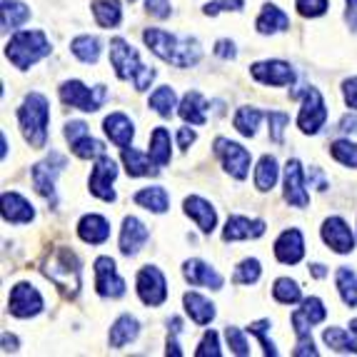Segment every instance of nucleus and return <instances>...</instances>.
<instances>
[{
	"mask_svg": "<svg viewBox=\"0 0 357 357\" xmlns=\"http://www.w3.org/2000/svg\"><path fill=\"white\" fill-rule=\"evenodd\" d=\"M143 40L158 58L175 68H195L203 58L200 43L190 36H175L160 28H148L143 33Z\"/></svg>",
	"mask_w": 357,
	"mask_h": 357,
	"instance_id": "1",
	"label": "nucleus"
},
{
	"mask_svg": "<svg viewBox=\"0 0 357 357\" xmlns=\"http://www.w3.org/2000/svg\"><path fill=\"white\" fill-rule=\"evenodd\" d=\"M43 275L58 287L68 300H75L83 287V268L80 260L70 248H55L45 260H43Z\"/></svg>",
	"mask_w": 357,
	"mask_h": 357,
	"instance_id": "2",
	"label": "nucleus"
},
{
	"mask_svg": "<svg viewBox=\"0 0 357 357\" xmlns=\"http://www.w3.org/2000/svg\"><path fill=\"white\" fill-rule=\"evenodd\" d=\"M18 126L30 148H45L50 126V102L43 93H28L18 107Z\"/></svg>",
	"mask_w": 357,
	"mask_h": 357,
	"instance_id": "3",
	"label": "nucleus"
},
{
	"mask_svg": "<svg viewBox=\"0 0 357 357\" xmlns=\"http://www.w3.org/2000/svg\"><path fill=\"white\" fill-rule=\"evenodd\" d=\"M110 63L120 80H132L135 90H148L155 80V70L140 63V55L126 38H113L110 40Z\"/></svg>",
	"mask_w": 357,
	"mask_h": 357,
	"instance_id": "4",
	"label": "nucleus"
},
{
	"mask_svg": "<svg viewBox=\"0 0 357 357\" xmlns=\"http://www.w3.org/2000/svg\"><path fill=\"white\" fill-rule=\"evenodd\" d=\"M50 40L43 30H18L15 36L8 40L6 58L10 60L18 70H28L43 58L50 55Z\"/></svg>",
	"mask_w": 357,
	"mask_h": 357,
	"instance_id": "5",
	"label": "nucleus"
},
{
	"mask_svg": "<svg viewBox=\"0 0 357 357\" xmlns=\"http://www.w3.org/2000/svg\"><path fill=\"white\" fill-rule=\"evenodd\" d=\"M68 167V158L58 150H50V155H45L40 162L33 165V185H36L38 195H43L50 205L58 203L55 197V183H58V175Z\"/></svg>",
	"mask_w": 357,
	"mask_h": 357,
	"instance_id": "6",
	"label": "nucleus"
},
{
	"mask_svg": "<svg viewBox=\"0 0 357 357\" xmlns=\"http://www.w3.org/2000/svg\"><path fill=\"white\" fill-rule=\"evenodd\" d=\"M105 98H107L105 85L88 88V85L80 83V80H66V83L60 85V100H63V105L83 110V113H96V110H100Z\"/></svg>",
	"mask_w": 357,
	"mask_h": 357,
	"instance_id": "7",
	"label": "nucleus"
},
{
	"mask_svg": "<svg viewBox=\"0 0 357 357\" xmlns=\"http://www.w3.org/2000/svg\"><path fill=\"white\" fill-rule=\"evenodd\" d=\"M213 150H215V155L220 158L222 167L230 173V178H235V180L248 178V173H250V162H252L248 148H243V145L230 140V137H215Z\"/></svg>",
	"mask_w": 357,
	"mask_h": 357,
	"instance_id": "8",
	"label": "nucleus"
},
{
	"mask_svg": "<svg viewBox=\"0 0 357 357\" xmlns=\"http://www.w3.org/2000/svg\"><path fill=\"white\" fill-rule=\"evenodd\" d=\"M328 120V105H325V98L317 88H305L303 93V105H300L298 113V128L305 135H317Z\"/></svg>",
	"mask_w": 357,
	"mask_h": 357,
	"instance_id": "9",
	"label": "nucleus"
},
{
	"mask_svg": "<svg viewBox=\"0 0 357 357\" xmlns=\"http://www.w3.org/2000/svg\"><path fill=\"white\" fill-rule=\"evenodd\" d=\"M135 290H137V298L143 300V305L160 307L167 300V280L165 275H162V270L155 268V265L140 268V273L135 278Z\"/></svg>",
	"mask_w": 357,
	"mask_h": 357,
	"instance_id": "10",
	"label": "nucleus"
},
{
	"mask_svg": "<svg viewBox=\"0 0 357 357\" xmlns=\"http://www.w3.org/2000/svg\"><path fill=\"white\" fill-rule=\"evenodd\" d=\"M63 132H66V140L70 143L73 155L80 158V160H96V158H100V155L105 153V145L90 135L88 126H85L83 120H70V123H66V130Z\"/></svg>",
	"mask_w": 357,
	"mask_h": 357,
	"instance_id": "11",
	"label": "nucleus"
},
{
	"mask_svg": "<svg viewBox=\"0 0 357 357\" xmlns=\"http://www.w3.org/2000/svg\"><path fill=\"white\" fill-rule=\"evenodd\" d=\"M118 178V165L110 155L102 153L100 158H96V165H93V173H90V180H88V188L90 192L105 203H115L118 195L113 190V183Z\"/></svg>",
	"mask_w": 357,
	"mask_h": 357,
	"instance_id": "12",
	"label": "nucleus"
},
{
	"mask_svg": "<svg viewBox=\"0 0 357 357\" xmlns=\"http://www.w3.org/2000/svg\"><path fill=\"white\" fill-rule=\"evenodd\" d=\"M43 307H45V303H43V295L36 290V285H30V282H18V285L10 290L8 312H10L13 317L28 320V317L40 315Z\"/></svg>",
	"mask_w": 357,
	"mask_h": 357,
	"instance_id": "13",
	"label": "nucleus"
},
{
	"mask_svg": "<svg viewBox=\"0 0 357 357\" xmlns=\"http://www.w3.org/2000/svg\"><path fill=\"white\" fill-rule=\"evenodd\" d=\"M96 290L100 298H123L126 295V280L118 275V265L113 257H98L96 260Z\"/></svg>",
	"mask_w": 357,
	"mask_h": 357,
	"instance_id": "14",
	"label": "nucleus"
},
{
	"mask_svg": "<svg viewBox=\"0 0 357 357\" xmlns=\"http://www.w3.org/2000/svg\"><path fill=\"white\" fill-rule=\"evenodd\" d=\"M250 75L260 85H273V88H287V85L295 83V70L285 60H260V63H252Z\"/></svg>",
	"mask_w": 357,
	"mask_h": 357,
	"instance_id": "15",
	"label": "nucleus"
},
{
	"mask_svg": "<svg viewBox=\"0 0 357 357\" xmlns=\"http://www.w3.org/2000/svg\"><path fill=\"white\" fill-rule=\"evenodd\" d=\"M320 235H322V243L328 245L333 252H337V255H350L355 250V235H352L350 225L340 215H333V218H328V220L322 222Z\"/></svg>",
	"mask_w": 357,
	"mask_h": 357,
	"instance_id": "16",
	"label": "nucleus"
},
{
	"mask_svg": "<svg viewBox=\"0 0 357 357\" xmlns=\"http://www.w3.org/2000/svg\"><path fill=\"white\" fill-rule=\"evenodd\" d=\"M285 203H290L292 208L305 210L310 205V195H307V188H305V173H303V162L298 158H292L287 160L285 165Z\"/></svg>",
	"mask_w": 357,
	"mask_h": 357,
	"instance_id": "17",
	"label": "nucleus"
},
{
	"mask_svg": "<svg viewBox=\"0 0 357 357\" xmlns=\"http://www.w3.org/2000/svg\"><path fill=\"white\" fill-rule=\"evenodd\" d=\"M150 240V230L140 218L135 215H128L120 227V252L126 257H135L137 252L143 250L145 243Z\"/></svg>",
	"mask_w": 357,
	"mask_h": 357,
	"instance_id": "18",
	"label": "nucleus"
},
{
	"mask_svg": "<svg viewBox=\"0 0 357 357\" xmlns=\"http://www.w3.org/2000/svg\"><path fill=\"white\" fill-rule=\"evenodd\" d=\"M325 317H328V307L322 305L320 298H305L303 305L290 315L292 330H295V335H310L312 325L325 322Z\"/></svg>",
	"mask_w": 357,
	"mask_h": 357,
	"instance_id": "19",
	"label": "nucleus"
},
{
	"mask_svg": "<svg viewBox=\"0 0 357 357\" xmlns=\"http://www.w3.org/2000/svg\"><path fill=\"white\" fill-rule=\"evenodd\" d=\"M268 225L260 218H245V215H230L222 230V240L225 243H235V240H255L265 235Z\"/></svg>",
	"mask_w": 357,
	"mask_h": 357,
	"instance_id": "20",
	"label": "nucleus"
},
{
	"mask_svg": "<svg viewBox=\"0 0 357 357\" xmlns=\"http://www.w3.org/2000/svg\"><path fill=\"white\" fill-rule=\"evenodd\" d=\"M183 278L190 282V285L210 287V290H222V285H225L222 275L218 273L213 265H208V262H203V260H197V257H192V260H185Z\"/></svg>",
	"mask_w": 357,
	"mask_h": 357,
	"instance_id": "21",
	"label": "nucleus"
},
{
	"mask_svg": "<svg viewBox=\"0 0 357 357\" xmlns=\"http://www.w3.org/2000/svg\"><path fill=\"white\" fill-rule=\"evenodd\" d=\"M275 257L282 265H298L305 257V238L298 227H287L280 232V238L275 240Z\"/></svg>",
	"mask_w": 357,
	"mask_h": 357,
	"instance_id": "22",
	"label": "nucleus"
},
{
	"mask_svg": "<svg viewBox=\"0 0 357 357\" xmlns=\"http://www.w3.org/2000/svg\"><path fill=\"white\" fill-rule=\"evenodd\" d=\"M0 205H3L0 208L3 220L10 222V225H28V222L36 220V208L20 192H3Z\"/></svg>",
	"mask_w": 357,
	"mask_h": 357,
	"instance_id": "23",
	"label": "nucleus"
},
{
	"mask_svg": "<svg viewBox=\"0 0 357 357\" xmlns=\"http://www.w3.org/2000/svg\"><path fill=\"white\" fill-rule=\"evenodd\" d=\"M183 208H185V215L200 227V232L210 235V232L215 230V225H218V213H215V208L205 200V197H200V195L185 197Z\"/></svg>",
	"mask_w": 357,
	"mask_h": 357,
	"instance_id": "24",
	"label": "nucleus"
},
{
	"mask_svg": "<svg viewBox=\"0 0 357 357\" xmlns=\"http://www.w3.org/2000/svg\"><path fill=\"white\" fill-rule=\"evenodd\" d=\"M102 130H105V135L110 137V143L118 145L120 150L130 148L132 137H135V126H132V120L128 118L126 113L107 115V118L102 120Z\"/></svg>",
	"mask_w": 357,
	"mask_h": 357,
	"instance_id": "25",
	"label": "nucleus"
},
{
	"mask_svg": "<svg viewBox=\"0 0 357 357\" xmlns=\"http://www.w3.org/2000/svg\"><path fill=\"white\" fill-rule=\"evenodd\" d=\"M77 238L88 245H102L110 238V222L98 213L83 215L77 222Z\"/></svg>",
	"mask_w": 357,
	"mask_h": 357,
	"instance_id": "26",
	"label": "nucleus"
},
{
	"mask_svg": "<svg viewBox=\"0 0 357 357\" xmlns=\"http://www.w3.org/2000/svg\"><path fill=\"white\" fill-rule=\"evenodd\" d=\"M255 30L260 36H275V33H282V30H290V18L282 8L273 6V3H265L255 20Z\"/></svg>",
	"mask_w": 357,
	"mask_h": 357,
	"instance_id": "27",
	"label": "nucleus"
},
{
	"mask_svg": "<svg viewBox=\"0 0 357 357\" xmlns=\"http://www.w3.org/2000/svg\"><path fill=\"white\" fill-rule=\"evenodd\" d=\"M178 115L190 126H205L208 123V102L197 90H188L178 105Z\"/></svg>",
	"mask_w": 357,
	"mask_h": 357,
	"instance_id": "28",
	"label": "nucleus"
},
{
	"mask_svg": "<svg viewBox=\"0 0 357 357\" xmlns=\"http://www.w3.org/2000/svg\"><path fill=\"white\" fill-rule=\"evenodd\" d=\"M123 165L130 178H148V175L160 173V165L150 158V155L140 153L135 148H123Z\"/></svg>",
	"mask_w": 357,
	"mask_h": 357,
	"instance_id": "29",
	"label": "nucleus"
},
{
	"mask_svg": "<svg viewBox=\"0 0 357 357\" xmlns=\"http://www.w3.org/2000/svg\"><path fill=\"white\" fill-rule=\"evenodd\" d=\"M137 335H140V322H137L132 315H120L118 320L110 325L107 342H110V347L120 350V347H126V345H130V342H135Z\"/></svg>",
	"mask_w": 357,
	"mask_h": 357,
	"instance_id": "30",
	"label": "nucleus"
},
{
	"mask_svg": "<svg viewBox=\"0 0 357 357\" xmlns=\"http://www.w3.org/2000/svg\"><path fill=\"white\" fill-rule=\"evenodd\" d=\"M345 328H328L322 333L325 345L335 352H357V317Z\"/></svg>",
	"mask_w": 357,
	"mask_h": 357,
	"instance_id": "31",
	"label": "nucleus"
},
{
	"mask_svg": "<svg viewBox=\"0 0 357 357\" xmlns=\"http://www.w3.org/2000/svg\"><path fill=\"white\" fill-rule=\"evenodd\" d=\"M183 305L185 312L190 315V320L195 325H210L215 320V305L205 295H200V292H185Z\"/></svg>",
	"mask_w": 357,
	"mask_h": 357,
	"instance_id": "32",
	"label": "nucleus"
},
{
	"mask_svg": "<svg viewBox=\"0 0 357 357\" xmlns=\"http://www.w3.org/2000/svg\"><path fill=\"white\" fill-rule=\"evenodd\" d=\"M30 20V8L20 0H3L0 3V25L3 33H15L20 25Z\"/></svg>",
	"mask_w": 357,
	"mask_h": 357,
	"instance_id": "33",
	"label": "nucleus"
},
{
	"mask_svg": "<svg viewBox=\"0 0 357 357\" xmlns=\"http://www.w3.org/2000/svg\"><path fill=\"white\" fill-rule=\"evenodd\" d=\"M132 203L150 210V213H155V215H162L170 208V195H167V190L162 185H153V188L137 190L135 195H132Z\"/></svg>",
	"mask_w": 357,
	"mask_h": 357,
	"instance_id": "34",
	"label": "nucleus"
},
{
	"mask_svg": "<svg viewBox=\"0 0 357 357\" xmlns=\"http://www.w3.org/2000/svg\"><path fill=\"white\" fill-rule=\"evenodd\" d=\"M90 8H93L96 23L100 25V28L110 30L123 23V6H120V0H93Z\"/></svg>",
	"mask_w": 357,
	"mask_h": 357,
	"instance_id": "35",
	"label": "nucleus"
},
{
	"mask_svg": "<svg viewBox=\"0 0 357 357\" xmlns=\"http://www.w3.org/2000/svg\"><path fill=\"white\" fill-rule=\"evenodd\" d=\"M70 53L75 55L80 63H85V66H96L98 60H100L102 45L96 36H77V38H73V43H70Z\"/></svg>",
	"mask_w": 357,
	"mask_h": 357,
	"instance_id": "36",
	"label": "nucleus"
},
{
	"mask_svg": "<svg viewBox=\"0 0 357 357\" xmlns=\"http://www.w3.org/2000/svg\"><path fill=\"white\" fill-rule=\"evenodd\" d=\"M278 178H280V167H278L275 155H262L255 167V188L260 192H270L275 188V183H278Z\"/></svg>",
	"mask_w": 357,
	"mask_h": 357,
	"instance_id": "37",
	"label": "nucleus"
},
{
	"mask_svg": "<svg viewBox=\"0 0 357 357\" xmlns=\"http://www.w3.org/2000/svg\"><path fill=\"white\" fill-rule=\"evenodd\" d=\"M148 155L160 167L170 165V158H173V153H170V130H167V128H155V130L150 132Z\"/></svg>",
	"mask_w": 357,
	"mask_h": 357,
	"instance_id": "38",
	"label": "nucleus"
},
{
	"mask_svg": "<svg viewBox=\"0 0 357 357\" xmlns=\"http://www.w3.org/2000/svg\"><path fill=\"white\" fill-rule=\"evenodd\" d=\"M265 118L262 110L257 107H250V105H243L238 107V113H235V120H232V126L240 135L245 137H255L257 135V126H260V120Z\"/></svg>",
	"mask_w": 357,
	"mask_h": 357,
	"instance_id": "39",
	"label": "nucleus"
},
{
	"mask_svg": "<svg viewBox=\"0 0 357 357\" xmlns=\"http://www.w3.org/2000/svg\"><path fill=\"white\" fill-rule=\"evenodd\" d=\"M335 285H337V292L342 303L347 307H357V273L350 268H337L335 273Z\"/></svg>",
	"mask_w": 357,
	"mask_h": 357,
	"instance_id": "40",
	"label": "nucleus"
},
{
	"mask_svg": "<svg viewBox=\"0 0 357 357\" xmlns=\"http://www.w3.org/2000/svg\"><path fill=\"white\" fill-rule=\"evenodd\" d=\"M148 105L153 107L160 118H170V115H173V110L178 107V96H175V90L170 88V85H160V88L150 96Z\"/></svg>",
	"mask_w": 357,
	"mask_h": 357,
	"instance_id": "41",
	"label": "nucleus"
},
{
	"mask_svg": "<svg viewBox=\"0 0 357 357\" xmlns=\"http://www.w3.org/2000/svg\"><path fill=\"white\" fill-rule=\"evenodd\" d=\"M273 298L280 305H295L303 300V290H300L298 282L290 280V278H278L273 285Z\"/></svg>",
	"mask_w": 357,
	"mask_h": 357,
	"instance_id": "42",
	"label": "nucleus"
},
{
	"mask_svg": "<svg viewBox=\"0 0 357 357\" xmlns=\"http://www.w3.org/2000/svg\"><path fill=\"white\" fill-rule=\"evenodd\" d=\"M260 275H262L260 260H255V257H248V260H243L238 268H235L232 282H235V285H255V282L260 280Z\"/></svg>",
	"mask_w": 357,
	"mask_h": 357,
	"instance_id": "43",
	"label": "nucleus"
},
{
	"mask_svg": "<svg viewBox=\"0 0 357 357\" xmlns=\"http://www.w3.org/2000/svg\"><path fill=\"white\" fill-rule=\"evenodd\" d=\"M330 155L340 165L345 167H357V143H350V140H335L330 145Z\"/></svg>",
	"mask_w": 357,
	"mask_h": 357,
	"instance_id": "44",
	"label": "nucleus"
},
{
	"mask_svg": "<svg viewBox=\"0 0 357 357\" xmlns=\"http://www.w3.org/2000/svg\"><path fill=\"white\" fill-rule=\"evenodd\" d=\"M270 328H273V325H270V320H257V322H250V325H248L245 330H248V333L255 335V337L260 340L262 352H265V355L275 357V355H278V347H275L273 340H268V330Z\"/></svg>",
	"mask_w": 357,
	"mask_h": 357,
	"instance_id": "45",
	"label": "nucleus"
},
{
	"mask_svg": "<svg viewBox=\"0 0 357 357\" xmlns=\"http://www.w3.org/2000/svg\"><path fill=\"white\" fill-rule=\"evenodd\" d=\"M245 333H248V330L232 328V325H227V328H225L227 345H230V350L235 352V355H240V357L250 355V342H248V337H245Z\"/></svg>",
	"mask_w": 357,
	"mask_h": 357,
	"instance_id": "46",
	"label": "nucleus"
},
{
	"mask_svg": "<svg viewBox=\"0 0 357 357\" xmlns=\"http://www.w3.org/2000/svg\"><path fill=\"white\" fill-rule=\"evenodd\" d=\"M268 123H270V140L282 145V132H285V128L290 126V115L280 113V110H270Z\"/></svg>",
	"mask_w": 357,
	"mask_h": 357,
	"instance_id": "47",
	"label": "nucleus"
},
{
	"mask_svg": "<svg viewBox=\"0 0 357 357\" xmlns=\"http://www.w3.org/2000/svg\"><path fill=\"white\" fill-rule=\"evenodd\" d=\"M245 8V0H210L205 3L203 13L205 15H220V13H240Z\"/></svg>",
	"mask_w": 357,
	"mask_h": 357,
	"instance_id": "48",
	"label": "nucleus"
},
{
	"mask_svg": "<svg viewBox=\"0 0 357 357\" xmlns=\"http://www.w3.org/2000/svg\"><path fill=\"white\" fill-rule=\"evenodd\" d=\"M330 0H295V8L303 18H320L328 13Z\"/></svg>",
	"mask_w": 357,
	"mask_h": 357,
	"instance_id": "49",
	"label": "nucleus"
},
{
	"mask_svg": "<svg viewBox=\"0 0 357 357\" xmlns=\"http://www.w3.org/2000/svg\"><path fill=\"white\" fill-rule=\"evenodd\" d=\"M183 333V320L180 317H173V320L167 322V357H183V350H180V342H178V335Z\"/></svg>",
	"mask_w": 357,
	"mask_h": 357,
	"instance_id": "50",
	"label": "nucleus"
},
{
	"mask_svg": "<svg viewBox=\"0 0 357 357\" xmlns=\"http://www.w3.org/2000/svg\"><path fill=\"white\" fill-rule=\"evenodd\" d=\"M222 350H220V342H218V333L208 330L200 340V345L195 350V357H220Z\"/></svg>",
	"mask_w": 357,
	"mask_h": 357,
	"instance_id": "51",
	"label": "nucleus"
},
{
	"mask_svg": "<svg viewBox=\"0 0 357 357\" xmlns=\"http://www.w3.org/2000/svg\"><path fill=\"white\" fill-rule=\"evenodd\" d=\"M145 10H148V15H153V18L165 20V18H170L173 8H170V0H145Z\"/></svg>",
	"mask_w": 357,
	"mask_h": 357,
	"instance_id": "52",
	"label": "nucleus"
},
{
	"mask_svg": "<svg viewBox=\"0 0 357 357\" xmlns=\"http://www.w3.org/2000/svg\"><path fill=\"white\" fill-rule=\"evenodd\" d=\"M292 355L295 357H317V350H315V342H312V337L310 335H298V347L292 350Z\"/></svg>",
	"mask_w": 357,
	"mask_h": 357,
	"instance_id": "53",
	"label": "nucleus"
},
{
	"mask_svg": "<svg viewBox=\"0 0 357 357\" xmlns=\"http://www.w3.org/2000/svg\"><path fill=\"white\" fill-rule=\"evenodd\" d=\"M342 98H345V105L357 110V75L355 77H347L345 83H342Z\"/></svg>",
	"mask_w": 357,
	"mask_h": 357,
	"instance_id": "54",
	"label": "nucleus"
},
{
	"mask_svg": "<svg viewBox=\"0 0 357 357\" xmlns=\"http://www.w3.org/2000/svg\"><path fill=\"white\" fill-rule=\"evenodd\" d=\"M215 55L220 60H235L238 58V50H235V43L227 40V38H222V40L215 43Z\"/></svg>",
	"mask_w": 357,
	"mask_h": 357,
	"instance_id": "55",
	"label": "nucleus"
},
{
	"mask_svg": "<svg viewBox=\"0 0 357 357\" xmlns=\"http://www.w3.org/2000/svg\"><path fill=\"white\" fill-rule=\"evenodd\" d=\"M307 185H310V188H317V190H328V188H330L328 180H325V175H322L320 167H310V173H307Z\"/></svg>",
	"mask_w": 357,
	"mask_h": 357,
	"instance_id": "56",
	"label": "nucleus"
},
{
	"mask_svg": "<svg viewBox=\"0 0 357 357\" xmlns=\"http://www.w3.org/2000/svg\"><path fill=\"white\" fill-rule=\"evenodd\" d=\"M195 140H197V135H195L192 128H180L178 130V148L180 150H188Z\"/></svg>",
	"mask_w": 357,
	"mask_h": 357,
	"instance_id": "57",
	"label": "nucleus"
},
{
	"mask_svg": "<svg viewBox=\"0 0 357 357\" xmlns=\"http://www.w3.org/2000/svg\"><path fill=\"white\" fill-rule=\"evenodd\" d=\"M340 132H345V135H357V115H342V120H340L337 126Z\"/></svg>",
	"mask_w": 357,
	"mask_h": 357,
	"instance_id": "58",
	"label": "nucleus"
},
{
	"mask_svg": "<svg viewBox=\"0 0 357 357\" xmlns=\"http://www.w3.org/2000/svg\"><path fill=\"white\" fill-rule=\"evenodd\" d=\"M345 20H347V28L355 30L357 33V0H345Z\"/></svg>",
	"mask_w": 357,
	"mask_h": 357,
	"instance_id": "59",
	"label": "nucleus"
},
{
	"mask_svg": "<svg viewBox=\"0 0 357 357\" xmlns=\"http://www.w3.org/2000/svg\"><path fill=\"white\" fill-rule=\"evenodd\" d=\"M20 347V342H18V337L15 335H10V333H3V352H15Z\"/></svg>",
	"mask_w": 357,
	"mask_h": 357,
	"instance_id": "60",
	"label": "nucleus"
},
{
	"mask_svg": "<svg viewBox=\"0 0 357 357\" xmlns=\"http://www.w3.org/2000/svg\"><path fill=\"white\" fill-rule=\"evenodd\" d=\"M310 275H312V278H317V280H322V278L328 275V270H325V265L315 262V265H310Z\"/></svg>",
	"mask_w": 357,
	"mask_h": 357,
	"instance_id": "61",
	"label": "nucleus"
},
{
	"mask_svg": "<svg viewBox=\"0 0 357 357\" xmlns=\"http://www.w3.org/2000/svg\"><path fill=\"white\" fill-rule=\"evenodd\" d=\"M0 143H3V150H0V155H3V158H6V155H8V137H6V132H3V135H0Z\"/></svg>",
	"mask_w": 357,
	"mask_h": 357,
	"instance_id": "62",
	"label": "nucleus"
},
{
	"mask_svg": "<svg viewBox=\"0 0 357 357\" xmlns=\"http://www.w3.org/2000/svg\"><path fill=\"white\" fill-rule=\"evenodd\" d=\"M130 3H135V0H130Z\"/></svg>",
	"mask_w": 357,
	"mask_h": 357,
	"instance_id": "63",
	"label": "nucleus"
}]
</instances>
